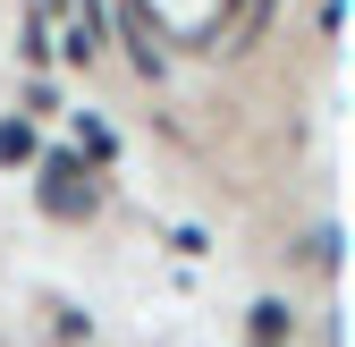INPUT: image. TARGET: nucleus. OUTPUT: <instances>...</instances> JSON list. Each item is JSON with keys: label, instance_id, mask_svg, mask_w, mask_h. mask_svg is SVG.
<instances>
[{"label": "nucleus", "instance_id": "nucleus-1", "mask_svg": "<svg viewBox=\"0 0 355 347\" xmlns=\"http://www.w3.org/2000/svg\"><path fill=\"white\" fill-rule=\"evenodd\" d=\"M85 169L76 161H51V178H42V203L60 212V221H76V212H94V187H76Z\"/></svg>", "mask_w": 355, "mask_h": 347}, {"label": "nucleus", "instance_id": "nucleus-2", "mask_svg": "<svg viewBox=\"0 0 355 347\" xmlns=\"http://www.w3.org/2000/svg\"><path fill=\"white\" fill-rule=\"evenodd\" d=\"M288 322H296V314L279 305V296H262V305H254V339H262V347H271V339H279Z\"/></svg>", "mask_w": 355, "mask_h": 347}, {"label": "nucleus", "instance_id": "nucleus-3", "mask_svg": "<svg viewBox=\"0 0 355 347\" xmlns=\"http://www.w3.org/2000/svg\"><path fill=\"white\" fill-rule=\"evenodd\" d=\"M0 161H34V127H17V119H0Z\"/></svg>", "mask_w": 355, "mask_h": 347}]
</instances>
